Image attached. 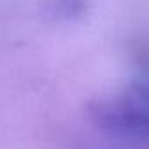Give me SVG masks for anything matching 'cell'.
Instances as JSON below:
<instances>
[{"label":"cell","instance_id":"6da1fadb","mask_svg":"<svg viewBox=\"0 0 149 149\" xmlns=\"http://www.w3.org/2000/svg\"><path fill=\"white\" fill-rule=\"evenodd\" d=\"M90 116L114 135L149 139V83H133L119 95L95 102Z\"/></svg>","mask_w":149,"mask_h":149},{"label":"cell","instance_id":"7a4b0ae2","mask_svg":"<svg viewBox=\"0 0 149 149\" xmlns=\"http://www.w3.org/2000/svg\"><path fill=\"white\" fill-rule=\"evenodd\" d=\"M58 13H61L67 18H74L77 13L83 11V2L81 0H58L56 4Z\"/></svg>","mask_w":149,"mask_h":149}]
</instances>
